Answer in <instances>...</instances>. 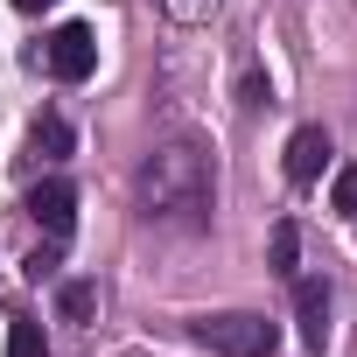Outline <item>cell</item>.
Masks as SVG:
<instances>
[{
  "label": "cell",
  "mask_w": 357,
  "mask_h": 357,
  "mask_svg": "<svg viewBox=\"0 0 357 357\" xmlns=\"http://www.w3.org/2000/svg\"><path fill=\"white\" fill-rule=\"evenodd\" d=\"M133 197L154 225H204L211 211V154L197 140H168L140 161L133 175Z\"/></svg>",
  "instance_id": "cell-1"
},
{
  "label": "cell",
  "mask_w": 357,
  "mask_h": 357,
  "mask_svg": "<svg viewBox=\"0 0 357 357\" xmlns=\"http://www.w3.org/2000/svg\"><path fill=\"white\" fill-rule=\"evenodd\" d=\"M190 343H204V350H218V357H266V350L280 343V329H273L266 315L231 308V315H204V322H190Z\"/></svg>",
  "instance_id": "cell-2"
},
{
  "label": "cell",
  "mask_w": 357,
  "mask_h": 357,
  "mask_svg": "<svg viewBox=\"0 0 357 357\" xmlns=\"http://www.w3.org/2000/svg\"><path fill=\"white\" fill-rule=\"evenodd\" d=\"M43 63H50L63 84H84V77H91V63H98V36H91L84 22H63V29L43 43Z\"/></svg>",
  "instance_id": "cell-3"
},
{
  "label": "cell",
  "mask_w": 357,
  "mask_h": 357,
  "mask_svg": "<svg viewBox=\"0 0 357 357\" xmlns=\"http://www.w3.org/2000/svg\"><path fill=\"white\" fill-rule=\"evenodd\" d=\"M29 218H36L50 238H70V231H77V190H70V183H36V190H29Z\"/></svg>",
  "instance_id": "cell-4"
},
{
  "label": "cell",
  "mask_w": 357,
  "mask_h": 357,
  "mask_svg": "<svg viewBox=\"0 0 357 357\" xmlns=\"http://www.w3.org/2000/svg\"><path fill=\"white\" fill-rule=\"evenodd\" d=\"M294 315H301V343L322 350V343H329V287H322V280H301V287H294Z\"/></svg>",
  "instance_id": "cell-5"
},
{
  "label": "cell",
  "mask_w": 357,
  "mask_h": 357,
  "mask_svg": "<svg viewBox=\"0 0 357 357\" xmlns=\"http://www.w3.org/2000/svg\"><path fill=\"white\" fill-rule=\"evenodd\" d=\"M322 168H329V133L322 126H301L287 140V175H294V183H315Z\"/></svg>",
  "instance_id": "cell-6"
},
{
  "label": "cell",
  "mask_w": 357,
  "mask_h": 357,
  "mask_svg": "<svg viewBox=\"0 0 357 357\" xmlns=\"http://www.w3.org/2000/svg\"><path fill=\"white\" fill-rule=\"evenodd\" d=\"M29 147H36L43 161H63V154H70V126H63L56 112H43V119L29 126Z\"/></svg>",
  "instance_id": "cell-7"
},
{
  "label": "cell",
  "mask_w": 357,
  "mask_h": 357,
  "mask_svg": "<svg viewBox=\"0 0 357 357\" xmlns=\"http://www.w3.org/2000/svg\"><path fill=\"white\" fill-rule=\"evenodd\" d=\"M8 357H50V343H43V329H36L29 315H15V329H8Z\"/></svg>",
  "instance_id": "cell-8"
},
{
  "label": "cell",
  "mask_w": 357,
  "mask_h": 357,
  "mask_svg": "<svg viewBox=\"0 0 357 357\" xmlns=\"http://www.w3.org/2000/svg\"><path fill=\"white\" fill-rule=\"evenodd\" d=\"M294 259H301V231L273 225V273H294Z\"/></svg>",
  "instance_id": "cell-9"
},
{
  "label": "cell",
  "mask_w": 357,
  "mask_h": 357,
  "mask_svg": "<svg viewBox=\"0 0 357 357\" xmlns=\"http://www.w3.org/2000/svg\"><path fill=\"white\" fill-rule=\"evenodd\" d=\"M63 315H70V322H84V315H91V287H84V280H70V287H63Z\"/></svg>",
  "instance_id": "cell-10"
},
{
  "label": "cell",
  "mask_w": 357,
  "mask_h": 357,
  "mask_svg": "<svg viewBox=\"0 0 357 357\" xmlns=\"http://www.w3.org/2000/svg\"><path fill=\"white\" fill-rule=\"evenodd\" d=\"M336 211H343V218H357V168H343V175H336Z\"/></svg>",
  "instance_id": "cell-11"
},
{
  "label": "cell",
  "mask_w": 357,
  "mask_h": 357,
  "mask_svg": "<svg viewBox=\"0 0 357 357\" xmlns=\"http://www.w3.org/2000/svg\"><path fill=\"white\" fill-rule=\"evenodd\" d=\"M211 8H218V0H168V15H175V22H204Z\"/></svg>",
  "instance_id": "cell-12"
},
{
  "label": "cell",
  "mask_w": 357,
  "mask_h": 357,
  "mask_svg": "<svg viewBox=\"0 0 357 357\" xmlns=\"http://www.w3.org/2000/svg\"><path fill=\"white\" fill-rule=\"evenodd\" d=\"M15 8H22V15H43V8H56V0H15Z\"/></svg>",
  "instance_id": "cell-13"
}]
</instances>
